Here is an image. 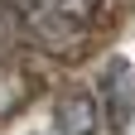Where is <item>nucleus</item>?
I'll use <instances>...</instances> for the list:
<instances>
[{
	"label": "nucleus",
	"mask_w": 135,
	"mask_h": 135,
	"mask_svg": "<svg viewBox=\"0 0 135 135\" xmlns=\"http://www.w3.org/2000/svg\"><path fill=\"white\" fill-rule=\"evenodd\" d=\"M24 97H29V77H24L15 63L0 58V121L20 111V106H24Z\"/></svg>",
	"instance_id": "f03ea898"
},
{
	"label": "nucleus",
	"mask_w": 135,
	"mask_h": 135,
	"mask_svg": "<svg viewBox=\"0 0 135 135\" xmlns=\"http://www.w3.org/2000/svg\"><path fill=\"white\" fill-rule=\"evenodd\" d=\"M97 101H92V92H68L63 101H58V130L63 135H97Z\"/></svg>",
	"instance_id": "f257e3e1"
},
{
	"label": "nucleus",
	"mask_w": 135,
	"mask_h": 135,
	"mask_svg": "<svg viewBox=\"0 0 135 135\" xmlns=\"http://www.w3.org/2000/svg\"><path fill=\"white\" fill-rule=\"evenodd\" d=\"M39 5L53 10V15H63V20H73V24H87V20H97V15H101L106 0H39Z\"/></svg>",
	"instance_id": "7ed1b4c3"
}]
</instances>
